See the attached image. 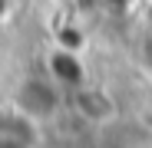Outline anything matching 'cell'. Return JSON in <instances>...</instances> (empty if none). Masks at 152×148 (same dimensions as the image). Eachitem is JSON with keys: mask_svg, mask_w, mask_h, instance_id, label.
<instances>
[{"mask_svg": "<svg viewBox=\"0 0 152 148\" xmlns=\"http://www.w3.org/2000/svg\"><path fill=\"white\" fill-rule=\"evenodd\" d=\"M10 102L27 115H33L40 125H50L63 115V109H69V92L40 66L37 72H27L23 79H17V86L10 89Z\"/></svg>", "mask_w": 152, "mask_h": 148, "instance_id": "obj_1", "label": "cell"}, {"mask_svg": "<svg viewBox=\"0 0 152 148\" xmlns=\"http://www.w3.org/2000/svg\"><path fill=\"white\" fill-rule=\"evenodd\" d=\"M69 109L73 115H80L86 125H96V129H106L119 118V99L99 82H86L80 89L69 92Z\"/></svg>", "mask_w": 152, "mask_h": 148, "instance_id": "obj_2", "label": "cell"}, {"mask_svg": "<svg viewBox=\"0 0 152 148\" xmlns=\"http://www.w3.org/2000/svg\"><path fill=\"white\" fill-rule=\"evenodd\" d=\"M40 66H43V69H46V72H50V76H53L66 92H73V89H80V86L93 82V72H89V66H86V59H83V49L66 46V43L50 46Z\"/></svg>", "mask_w": 152, "mask_h": 148, "instance_id": "obj_4", "label": "cell"}, {"mask_svg": "<svg viewBox=\"0 0 152 148\" xmlns=\"http://www.w3.org/2000/svg\"><path fill=\"white\" fill-rule=\"evenodd\" d=\"M43 129L46 125L17 109L10 99L0 102V148H43Z\"/></svg>", "mask_w": 152, "mask_h": 148, "instance_id": "obj_3", "label": "cell"}, {"mask_svg": "<svg viewBox=\"0 0 152 148\" xmlns=\"http://www.w3.org/2000/svg\"><path fill=\"white\" fill-rule=\"evenodd\" d=\"M17 10H20V0H0V30L13 23Z\"/></svg>", "mask_w": 152, "mask_h": 148, "instance_id": "obj_5", "label": "cell"}]
</instances>
